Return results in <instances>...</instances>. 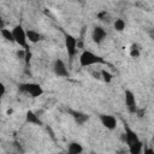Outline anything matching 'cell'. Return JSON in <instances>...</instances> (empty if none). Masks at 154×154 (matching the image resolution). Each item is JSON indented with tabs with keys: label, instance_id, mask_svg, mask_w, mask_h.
I'll return each mask as SVG.
<instances>
[{
	"label": "cell",
	"instance_id": "cell-18",
	"mask_svg": "<svg viewBox=\"0 0 154 154\" xmlns=\"http://www.w3.org/2000/svg\"><path fill=\"white\" fill-rule=\"evenodd\" d=\"M101 77H102V79H103L106 83H109V82L112 81V75H111L108 71H106V70H102V71H101Z\"/></svg>",
	"mask_w": 154,
	"mask_h": 154
},
{
	"label": "cell",
	"instance_id": "cell-14",
	"mask_svg": "<svg viewBox=\"0 0 154 154\" xmlns=\"http://www.w3.org/2000/svg\"><path fill=\"white\" fill-rule=\"evenodd\" d=\"M142 148H143V143H142V141H138L137 143L129 147V154H141Z\"/></svg>",
	"mask_w": 154,
	"mask_h": 154
},
{
	"label": "cell",
	"instance_id": "cell-17",
	"mask_svg": "<svg viewBox=\"0 0 154 154\" xmlns=\"http://www.w3.org/2000/svg\"><path fill=\"white\" fill-rule=\"evenodd\" d=\"M130 55H131L132 58H138V57H140V49L137 48L136 45H132V46L130 47Z\"/></svg>",
	"mask_w": 154,
	"mask_h": 154
},
{
	"label": "cell",
	"instance_id": "cell-20",
	"mask_svg": "<svg viewBox=\"0 0 154 154\" xmlns=\"http://www.w3.org/2000/svg\"><path fill=\"white\" fill-rule=\"evenodd\" d=\"M144 154H154V150L152 148H146L144 149Z\"/></svg>",
	"mask_w": 154,
	"mask_h": 154
},
{
	"label": "cell",
	"instance_id": "cell-19",
	"mask_svg": "<svg viewBox=\"0 0 154 154\" xmlns=\"http://www.w3.org/2000/svg\"><path fill=\"white\" fill-rule=\"evenodd\" d=\"M144 113H146V111L143 109V108H137V111H136V116L138 117V118H142L143 116H144Z\"/></svg>",
	"mask_w": 154,
	"mask_h": 154
},
{
	"label": "cell",
	"instance_id": "cell-9",
	"mask_svg": "<svg viewBox=\"0 0 154 154\" xmlns=\"http://www.w3.org/2000/svg\"><path fill=\"white\" fill-rule=\"evenodd\" d=\"M91 37H93V41L95 42V43H101L103 40H105V37H106V31H105V29L103 28H101V26H95L94 28V30H93V32H91Z\"/></svg>",
	"mask_w": 154,
	"mask_h": 154
},
{
	"label": "cell",
	"instance_id": "cell-13",
	"mask_svg": "<svg viewBox=\"0 0 154 154\" xmlns=\"http://www.w3.org/2000/svg\"><path fill=\"white\" fill-rule=\"evenodd\" d=\"M71 114L72 117L75 118V120L78 123V124H83L84 122H87L89 119V117L84 113H81V112H75V111H71Z\"/></svg>",
	"mask_w": 154,
	"mask_h": 154
},
{
	"label": "cell",
	"instance_id": "cell-1",
	"mask_svg": "<svg viewBox=\"0 0 154 154\" xmlns=\"http://www.w3.org/2000/svg\"><path fill=\"white\" fill-rule=\"evenodd\" d=\"M79 64H81V66L85 67V66H90L94 64H106V61L103 58L94 54L93 52L84 51L79 57Z\"/></svg>",
	"mask_w": 154,
	"mask_h": 154
},
{
	"label": "cell",
	"instance_id": "cell-4",
	"mask_svg": "<svg viewBox=\"0 0 154 154\" xmlns=\"http://www.w3.org/2000/svg\"><path fill=\"white\" fill-rule=\"evenodd\" d=\"M65 47H66V51H67L70 59H72L77 53L78 43H77L76 37L72 36L71 34H67V32H65Z\"/></svg>",
	"mask_w": 154,
	"mask_h": 154
},
{
	"label": "cell",
	"instance_id": "cell-5",
	"mask_svg": "<svg viewBox=\"0 0 154 154\" xmlns=\"http://www.w3.org/2000/svg\"><path fill=\"white\" fill-rule=\"evenodd\" d=\"M124 130H125V132H124V135H125V142H126L128 147H130V146L137 143L138 141H141V140L138 138V135H137L132 129H130V126H129L128 123H125V122H124Z\"/></svg>",
	"mask_w": 154,
	"mask_h": 154
},
{
	"label": "cell",
	"instance_id": "cell-7",
	"mask_svg": "<svg viewBox=\"0 0 154 154\" xmlns=\"http://www.w3.org/2000/svg\"><path fill=\"white\" fill-rule=\"evenodd\" d=\"M53 71H54V73H55L58 77H67V76H69V71H67V69H66L64 61L60 60V59H57V60L54 61Z\"/></svg>",
	"mask_w": 154,
	"mask_h": 154
},
{
	"label": "cell",
	"instance_id": "cell-12",
	"mask_svg": "<svg viewBox=\"0 0 154 154\" xmlns=\"http://www.w3.org/2000/svg\"><path fill=\"white\" fill-rule=\"evenodd\" d=\"M26 37H28V40H29L30 42H32V43H36V42H38V41L42 40V35L38 34V32L35 31V30H28V31H26Z\"/></svg>",
	"mask_w": 154,
	"mask_h": 154
},
{
	"label": "cell",
	"instance_id": "cell-8",
	"mask_svg": "<svg viewBox=\"0 0 154 154\" xmlns=\"http://www.w3.org/2000/svg\"><path fill=\"white\" fill-rule=\"evenodd\" d=\"M100 120L102 123V125L108 129V130H114L117 128V119L113 116L109 114H101L100 116Z\"/></svg>",
	"mask_w": 154,
	"mask_h": 154
},
{
	"label": "cell",
	"instance_id": "cell-3",
	"mask_svg": "<svg viewBox=\"0 0 154 154\" xmlns=\"http://www.w3.org/2000/svg\"><path fill=\"white\" fill-rule=\"evenodd\" d=\"M18 87L22 93H26L31 97H38L43 94L42 87L37 83H20Z\"/></svg>",
	"mask_w": 154,
	"mask_h": 154
},
{
	"label": "cell",
	"instance_id": "cell-2",
	"mask_svg": "<svg viewBox=\"0 0 154 154\" xmlns=\"http://www.w3.org/2000/svg\"><path fill=\"white\" fill-rule=\"evenodd\" d=\"M12 34H13V38H14V42L23 47V49L25 51H30L29 49V46H28V37H26V31L23 29V26L20 24L16 25L13 29H12Z\"/></svg>",
	"mask_w": 154,
	"mask_h": 154
},
{
	"label": "cell",
	"instance_id": "cell-10",
	"mask_svg": "<svg viewBox=\"0 0 154 154\" xmlns=\"http://www.w3.org/2000/svg\"><path fill=\"white\" fill-rule=\"evenodd\" d=\"M25 122L29 123V124H32V125H38V126L43 125L42 120H41V119L38 118V116H37L35 112H32V111H28V112H26V114H25Z\"/></svg>",
	"mask_w": 154,
	"mask_h": 154
},
{
	"label": "cell",
	"instance_id": "cell-11",
	"mask_svg": "<svg viewBox=\"0 0 154 154\" xmlns=\"http://www.w3.org/2000/svg\"><path fill=\"white\" fill-rule=\"evenodd\" d=\"M83 152V147L78 142H71L67 147V154H81Z\"/></svg>",
	"mask_w": 154,
	"mask_h": 154
},
{
	"label": "cell",
	"instance_id": "cell-6",
	"mask_svg": "<svg viewBox=\"0 0 154 154\" xmlns=\"http://www.w3.org/2000/svg\"><path fill=\"white\" fill-rule=\"evenodd\" d=\"M124 97H125V105L129 109L130 113H136L137 111V106H136V99H135V94L131 90H125L124 93Z\"/></svg>",
	"mask_w": 154,
	"mask_h": 154
},
{
	"label": "cell",
	"instance_id": "cell-21",
	"mask_svg": "<svg viewBox=\"0 0 154 154\" xmlns=\"http://www.w3.org/2000/svg\"><path fill=\"white\" fill-rule=\"evenodd\" d=\"M0 89H1V96H4L5 95V91H6V89H5V85L1 83L0 84Z\"/></svg>",
	"mask_w": 154,
	"mask_h": 154
},
{
	"label": "cell",
	"instance_id": "cell-22",
	"mask_svg": "<svg viewBox=\"0 0 154 154\" xmlns=\"http://www.w3.org/2000/svg\"><path fill=\"white\" fill-rule=\"evenodd\" d=\"M116 154H128V153H126V152H125L124 149H120V150H118V152H117Z\"/></svg>",
	"mask_w": 154,
	"mask_h": 154
},
{
	"label": "cell",
	"instance_id": "cell-16",
	"mask_svg": "<svg viewBox=\"0 0 154 154\" xmlns=\"http://www.w3.org/2000/svg\"><path fill=\"white\" fill-rule=\"evenodd\" d=\"M113 25H114V29H116L117 31H123V30L125 29V22H124L122 18L116 19Z\"/></svg>",
	"mask_w": 154,
	"mask_h": 154
},
{
	"label": "cell",
	"instance_id": "cell-15",
	"mask_svg": "<svg viewBox=\"0 0 154 154\" xmlns=\"http://www.w3.org/2000/svg\"><path fill=\"white\" fill-rule=\"evenodd\" d=\"M2 37L6 40V41H10V42H14V38H13V34H12V30L10 29H2L0 30Z\"/></svg>",
	"mask_w": 154,
	"mask_h": 154
}]
</instances>
